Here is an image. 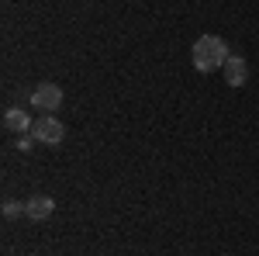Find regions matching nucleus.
Returning a JSON list of instances; mask_svg holds the SVG:
<instances>
[{
    "mask_svg": "<svg viewBox=\"0 0 259 256\" xmlns=\"http://www.w3.org/2000/svg\"><path fill=\"white\" fill-rule=\"evenodd\" d=\"M190 62H194V69H200V73L221 69L228 62V45H225V39H218V35H200L190 45Z\"/></svg>",
    "mask_w": 259,
    "mask_h": 256,
    "instance_id": "f257e3e1",
    "label": "nucleus"
},
{
    "mask_svg": "<svg viewBox=\"0 0 259 256\" xmlns=\"http://www.w3.org/2000/svg\"><path fill=\"white\" fill-rule=\"evenodd\" d=\"M31 104L38 107L41 115H52L62 107V87L59 83H38L35 94H31Z\"/></svg>",
    "mask_w": 259,
    "mask_h": 256,
    "instance_id": "f03ea898",
    "label": "nucleus"
},
{
    "mask_svg": "<svg viewBox=\"0 0 259 256\" xmlns=\"http://www.w3.org/2000/svg\"><path fill=\"white\" fill-rule=\"evenodd\" d=\"M31 135L38 138V142H45V145H59L62 135H66V128H62V121H56L52 115H41V118L31 125Z\"/></svg>",
    "mask_w": 259,
    "mask_h": 256,
    "instance_id": "7ed1b4c3",
    "label": "nucleus"
},
{
    "mask_svg": "<svg viewBox=\"0 0 259 256\" xmlns=\"http://www.w3.org/2000/svg\"><path fill=\"white\" fill-rule=\"evenodd\" d=\"M31 115L28 111H21V107H7L4 111V128L7 132H14V135H24V132H31Z\"/></svg>",
    "mask_w": 259,
    "mask_h": 256,
    "instance_id": "20e7f679",
    "label": "nucleus"
},
{
    "mask_svg": "<svg viewBox=\"0 0 259 256\" xmlns=\"http://www.w3.org/2000/svg\"><path fill=\"white\" fill-rule=\"evenodd\" d=\"M52 208H56V204H52V197H49V194H35V197L24 201V215L31 218V222L49 218V215H52Z\"/></svg>",
    "mask_w": 259,
    "mask_h": 256,
    "instance_id": "39448f33",
    "label": "nucleus"
},
{
    "mask_svg": "<svg viewBox=\"0 0 259 256\" xmlns=\"http://www.w3.org/2000/svg\"><path fill=\"white\" fill-rule=\"evenodd\" d=\"M225 69V80H228V87H242L245 80H249V66L242 56H228V62L221 66Z\"/></svg>",
    "mask_w": 259,
    "mask_h": 256,
    "instance_id": "423d86ee",
    "label": "nucleus"
},
{
    "mask_svg": "<svg viewBox=\"0 0 259 256\" xmlns=\"http://www.w3.org/2000/svg\"><path fill=\"white\" fill-rule=\"evenodd\" d=\"M18 215H24V208H21L18 201H7L4 204V218H18Z\"/></svg>",
    "mask_w": 259,
    "mask_h": 256,
    "instance_id": "0eeeda50",
    "label": "nucleus"
},
{
    "mask_svg": "<svg viewBox=\"0 0 259 256\" xmlns=\"http://www.w3.org/2000/svg\"><path fill=\"white\" fill-rule=\"evenodd\" d=\"M31 142H38V138L31 132H24V135H18V149H31Z\"/></svg>",
    "mask_w": 259,
    "mask_h": 256,
    "instance_id": "6e6552de",
    "label": "nucleus"
}]
</instances>
